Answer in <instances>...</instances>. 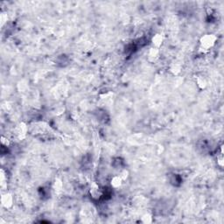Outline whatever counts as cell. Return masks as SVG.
<instances>
[{
    "label": "cell",
    "instance_id": "1",
    "mask_svg": "<svg viewBox=\"0 0 224 224\" xmlns=\"http://www.w3.org/2000/svg\"><path fill=\"white\" fill-rule=\"evenodd\" d=\"M216 41V38L213 34H206L200 39V46L204 50H209Z\"/></svg>",
    "mask_w": 224,
    "mask_h": 224
},
{
    "label": "cell",
    "instance_id": "4",
    "mask_svg": "<svg viewBox=\"0 0 224 224\" xmlns=\"http://www.w3.org/2000/svg\"><path fill=\"white\" fill-rule=\"evenodd\" d=\"M151 42H152V44L154 45L155 47H157V48H158L159 46H160L162 45V42H163V37L161 36V34L157 33V34H155V35L152 37Z\"/></svg>",
    "mask_w": 224,
    "mask_h": 224
},
{
    "label": "cell",
    "instance_id": "8",
    "mask_svg": "<svg viewBox=\"0 0 224 224\" xmlns=\"http://www.w3.org/2000/svg\"><path fill=\"white\" fill-rule=\"evenodd\" d=\"M170 69H171L172 73H173L174 75H177V74H179V72H180L181 67H180V65H179V64H173Z\"/></svg>",
    "mask_w": 224,
    "mask_h": 224
},
{
    "label": "cell",
    "instance_id": "5",
    "mask_svg": "<svg viewBox=\"0 0 224 224\" xmlns=\"http://www.w3.org/2000/svg\"><path fill=\"white\" fill-rule=\"evenodd\" d=\"M148 55H149L150 60H156L159 56V50L157 47H151L150 49Z\"/></svg>",
    "mask_w": 224,
    "mask_h": 224
},
{
    "label": "cell",
    "instance_id": "7",
    "mask_svg": "<svg viewBox=\"0 0 224 224\" xmlns=\"http://www.w3.org/2000/svg\"><path fill=\"white\" fill-rule=\"evenodd\" d=\"M122 181H123V179L120 178V176H115V177H113L112 179H111V186L113 187H115V188H117V187H119L120 186L122 185Z\"/></svg>",
    "mask_w": 224,
    "mask_h": 224
},
{
    "label": "cell",
    "instance_id": "6",
    "mask_svg": "<svg viewBox=\"0 0 224 224\" xmlns=\"http://www.w3.org/2000/svg\"><path fill=\"white\" fill-rule=\"evenodd\" d=\"M26 130H27L26 126L24 123H20L16 128V134L18 135L19 137H23L26 135Z\"/></svg>",
    "mask_w": 224,
    "mask_h": 224
},
{
    "label": "cell",
    "instance_id": "9",
    "mask_svg": "<svg viewBox=\"0 0 224 224\" xmlns=\"http://www.w3.org/2000/svg\"><path fill=\"white\" fill-rule=\"evenodd\" d=\"M197 82H198V85H199L201 89L205 88L206 85H207V82H206L205 79H203V78H199L198 81H197Z\"/></svg>",
    "mask_w": 224,
    "mask_h": 224
},
{
    "label": "cell",
    "instance_id": "10",
    "mask_svg": "<svg viewBox=\"0 0 224 224\" xmlns=\"http://www.w3.org/2000/svg\"><path fill=\"white\" fill-rule=\"evenodd\" d=\"M61 187H62V183L59 180H55V182H54V190L55 191H60Z\"/></svg>",
    "mask_w": 224,
    "mask_h": 224
},
{
    "label": "cell",
    "instance_id": "2",
    "mask_svg": "<svg viewBox=\"0 0 224 224\" xmlns=\"http://www.w3.org/2000/svg\"><path fill=\"white\" fill-rule=\"evenodd\" d=\"M1 202H2V205L5 208H10L12 206V195L9 194H4L2 196L1 198Z\"/></svg>",
    "mask_w": 224,
    "mask_h": 224
},
{
    "label": "cell",
    "instance_id": "12",
    "mask_svg": "<svg viewBox=\"0 0 224 224\" xmlns=\"http://www.w3.org/2000/svg\"><path fill=\"white\" fill-rule=\"evenodd\" d=\"M120 178L123 179V180H124V179H126L128 178V171H126V170H123L121 173H120Z\"/></svg>",
    "mask_w": 224,
    "mask_h": 224
},
{
    "label": "cell",
    "instance_id": "11",
    "mask_svg": "<svg viewBox=\"0 0 224 224\" xmlns=\"http://www.w3.org/2000/svg\"><path fill=\"white\" fill-rule=\"evenodd\" d=\"M142 222L145 223H151V217H150L149 215L145 214V216L142 217Z\"/></svg>",
    "mask_w": 224,
    "mask_h": 224
},
{
    "label": "cell",
    "instance_id": "3",
    "mask_svg": "<svg viewBox=\"0 0 224 224\" xmlns=\"http://www.w3.org/2000/svg\"><path fill=\"white\" fill-rule=\"evenodd\" d=\"M90 194H91V196L93 197V198H95V199H99L101 196H102V191L100 190V188H99V187L97 186V185H94L92 187H91V189H90Z\"/></svg>",
    "mask_w": 224,
    "mask_h": 224
}]
</instances>
